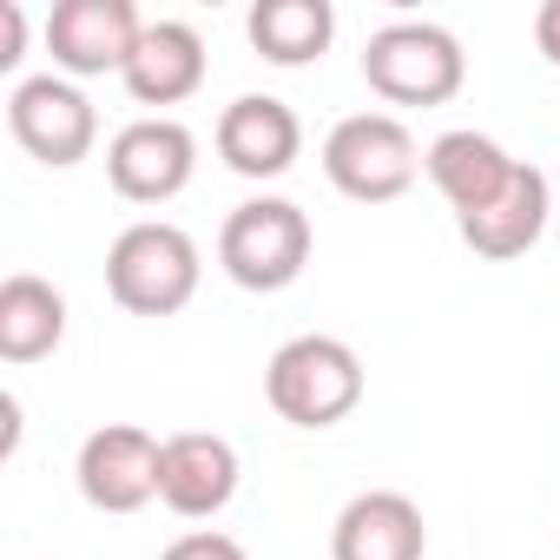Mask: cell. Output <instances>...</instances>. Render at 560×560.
I'll return each mask as SVG.
<instances>
[{"label": "cell", "mask_w": 560, "mask_h": 560, "mask_svg": "<svg viewBox=\"0 0 560 560\" xmlns=\"http://www.w3.org/2000/svg\"><path fill=\"white\" fill-rule=\"evenodd\" d=\"M237 448L211 429H178L165 435L159 448V501L178 514V521H211L231 508L237 494Z\"/></svg>", "instance_id": "obj_10"}, {"label": "cell", "mask_w": 560, "mask_h": 560, "mask_svg": "<svg viewBox=\"0 0 560 560\" xmlns=\"http://www.w3.org/2000/svg\"><path fill=\"white\" fill-rule=\"evenodd\" d=\"M67 343V298L60 284L34 270H14L0 284V357L8 363H40Z\"/></svg>", "instance_id": "obj_16"}, {"label": "cell", "mask_w": 560, "mask_h": 560, "mask_svg": "<svg viewBox=\"0 0 560 560\" xmlns=\"http://www.w3.org/2000/svg\"><path fill=\"white\" fill-rule=\"evenodd\" d=\"M21 47H27V8L21 0H0V73L21 67Z\"/></svg>", "instance_id": "obj_19"}, {"label": "cell", "mask_w": 560, "mask_h": 560, "mask_svg": "<svg viewBox=\"0 0 560 560\" xmlns=\"http://www.w3.org/2000/svg\"><path fill=\"white\" fill-rule=\"evenodd\" d=\"M363 357L343 337L304 330L291 343H277V357L264 363V396L291 429H337L357 402H363Z\"/></svg>", "instance_id": "obj_2"}, {"label": "cell", "mask_w": 560, "mask_h": 560, "mask_svg": "<svg viewBox=\"0 0 560 560\" xmlns=\"http://www.w3.org/2000/svg\"><path fill=\"white\" fill-rule=\"evenodd\" d=\"M198 277H205L198 237L185 224H172V218H139L106 250V291L132 317H172V311H185L198 298Z\"/></svg>", "instance_id": "obj_1"}, {"label": "cell", "mask_w": 560, "mask_h": 560, "mask_svg": "<svg viewBox=\"0 0 560 560\" xmlns=\"http://www.w3.org/2000/svg\"><path fill=\"white\" fill-rule=\"evenodd\" d=\"M311 244H317V231H311L304 205H291V198H244L224 218V231H218V264H224V277L237 291L270 298V291H291L304 277Z\"/></svg>", "instance_id": "obj_3"}, {"label": "cell", "mask_w": 560, "mask_h": 560, "mask_svg": "<svg viewBox=\"0 0 560 560\" xmlns=\"http://www.w3.org/2000/svg\"><path fill=\"white\" fill-rule=\"evenodd\" d=\"M534 47L560 67V0H540L534 8Z\"/></svg>", "instance_id": "obj_20"}, {"label": "cell", "mask_w": 560, "mask_h": 560, "mask_svg": "<svg viewBox=\"0 0 560 560\" xmlns=\"http://www.w3.org/2000/svg\"><path fill=\"white\" fill-rule=\"evenodd\" d=\"M126 93L139 106H178L205 86V40L191 21H145L139 54L126 60Z\"/></svg>", "instance_id": "obj_14"}, {"label": "cell", "mask_w": 560, "mask_h": 560, "mask_svg": "<svg viewBox=\"0 0 560 560\" xmlns=\"http://www.w3.org/2000/svg\"><path fill=\"white\" fill-rule=\"evenodd\" d=\"M159 435L139 422H106L80 442L73 481L86 494V508L100 514H139L145 501H159Z\"/></svg>", "instance_id": "obj_8"}, {"label": "cell", "mask_w": 560, "mask_h": 560, "mask_svg": "<svg viewBox=\"0 0 560 560\" xmlns=\"http://www.w3.org/2000/svg\"><path fill=\"white\" fill-rule=\"evenodd\" d=\"M191 172H198V139H191V126H178V119H165V113L119 126L113 145H106V178H113V191L132 198V205H165V198H178V191L191 185Z\"/></svg>", "instance_id": "obj_7"}, {"label": "cell", "mask_w": 560, "mask_h": 560, "mask_svg": "<svg viewBox=\"0 0 560 560\" xmlns=\"http://www.w3.org/2000/svg\"><path fill=\"white\" fill-rule=\"evenodd\" d=\"M244 34L270 67H311L337 40V8L330 0H257Z\"/></svg>", "instance_id": "obj_17"}, {"label": "cell", "mask_w": 560, "mask_h": 560, "mask_svg": "<svg viewBox=\"0 0 560 560\" xmlns=\"http://www.w3.org/2000/svg\"><path fill=\"white\" fill-rule=\"evenodd\" d=\"M416 172H422V152H416V132L396 113H350L324 139V178L357 205L402 198L416 185Z\"/></svg>", "instance_id": "obj_5"}, {"label": "cell", "mask_w": 560, "mask_h": 560, "mask_svg": "<svg viewBox=\"0 0 560 560\" xmlns=\"http://www.w3.org/2000/svg\"><path fill=\"white\" fill-rule=\"evenodd\" d=\"M363 80L389 106H442L468 80V54L442 21H389L363 47Z\"/></svg>", "instance_id": "obj_4"}, {"label": "cell", "mask_w": 560, "mask_h": 560, "mask_svg": "<svg viewBox=\"0 0 560 560\" xmlns=\"http://www.w3.org/2000/svg\"><path fill=\"white\" fill-rule=\"evenodd\" d=\"M8 126H14L21 152H34V159L54 165V172L80 165V159L93 152V139H100V113H93V100H86L67 73H34V80H21V86L8 93Z\"/></svg>", "instance_id": "obj_6"}, {"label": "cell", "mask_w": 560, "mask_h": 560, "mask_svg": "<svg viewBox=\"0 0 560 560\" xmlns=\"http://www.w3.org/2000/svg\"><path fill=\"white\" fill-rule=\"evenodd\" d=\"M422 553H429L422 508L396 488H370V494L343 501V514L330 527V560H422Z\"/></svg>", "instance_id": "obj_13"}, {"label": "cell", "mask_w": 560, "mask_h": 560, "mask_svg": "<svg viewBox=\"0 0 560 560\" xmlns=\"http://www.w3.org/2000/svg\"><path fill=\"white\" fill-rule=\"evenodd\" d=\"M547 211H553V185H547V172H540V165H514V178H508L488 205L462 211L455 231H462V244H468L475 257L508 264V257H527V250L540 244Z\"/></svg>", "instance_id": "obj_12"}, {"label": "cell", "mask_w": 560, "mask_h": 560, "mask_svg": "<svg viewBox=\"0 0 560 560\" xmlns=\"http://www.w3.org/2000/svg\"><path fill=\"white\" fill-rule=\"evenodd\" d=\"M139 8L132 0H60L47 14V54L54 73L67 80H100V73H126V60L139 54Z\"/></svg>", "instance_id": "obj_9"}, {"label": "cell", "mask_w": 560, "mask_h": 560, "mask_svg": "<svg viewBox=\"0 0 560 560\" xmlns=\"http://www.w3.org/2000/svg\"><path fill=\"white\" fill-rule=\"evenodd\" d=\"M304 152V119L270 100V93H237L218 113V159L237 178H284Z\"/></svg>", "instance_id": "obj_11"}, {"label": "cell", "mask_w": 560, "mask_h": 560, "mask_svg": "<svg viewBox=\"0 0 560 560\" xmlns=\"http://www.w3.org/2000/svg\"><path fill=\"white\" fill-rule=\"evenodd\" d=\"M514 165H521V159H508V145L488 139V132H475V126H455V132H442V139L422 152V172H429L435 191L455 205V218L475 211V205H488V198L514 178Z\"/></svg>", "instance_id": "obj_15"}, {"label": "cell", "mask_w": 560, "mask_h": 560, "mask_svg": "<svg viewBox=\"0 0 560 560\" xmlns=\"http://www.w3.org/2000/svg\"><path fill=\"white\" fill-rule=\"evenodd\" d=\"M159 560H250L231 534H218V527H191V534H178Z\"/></svg>", "instance_id": "obj_18"}]
</instances>
